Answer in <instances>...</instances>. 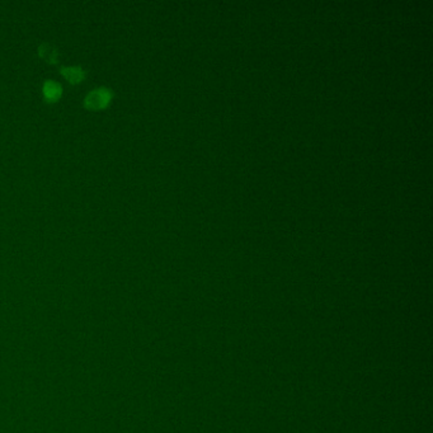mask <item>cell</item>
<instances>
[{
  "label": "cell",
  "mask_w": 433,
  "mask_h": 433,
  "mask_svg": "<svg viewBox=\"0 0 433 433\" xmlns=\"http://www.w3.org/2000/svg\"><path fill=\"white\" fill-rule=\"evenodd\" d=\"M112 97H114V93L111 89L107 87H99V88L93 89L92 92H89L88 95H85L84 106L85 109H93V111L106 109L112 99Z\"/></svg>",
  "instance_id": "cell-1"
},
{
  "label": "cell",
  "mask_w": 433,
  "mask_h": 433,
  "mask_svg": "<svg viewBox=\"0 0 433 433\" xmlns=\"http://www.w3.org/2000/svg\"><path fill=\"white\" fill-rule=\"evenodd\" d=\"M42 90H43L45 98L50 102L57 101L62 95V88H61L60 84L54 81H45Z\"/></svg>",
  "instance_id": "cell-2"
},
{
  "label": "cell",
  "mask_w": 433,
  "mask_h": 433,
  "mask_svg": "<svg viewBox=\"0 0 433 433\" xmlns=\"http://www.w3.org/2000/svg\"><path fill=\"white\" fill-rule=\"evenodd\" d=\"M61 74L64 75L70 83H81L85 78V71L81 67H64L61 68Z\"/></svg>",
  "instance_id": "cell-3"
},
{
  "label": "cell",
  "mask_w": 433,
  "mask_h": 433,
  "mask_svg": "<svg viewBox=\"0 0 433 433\" xmlns=\"http://www.w3.org/2000/svg\"><path fill=\"white\" fill-rule=\"evenodd\" d=\"M39 54H40L41 57L43 60L51 62V64L56 62L57 57H59V53H57L56 48H55L54 45L48 43V42L41 43L40 46H39Z\"/></svg>",
  "instance_id": "cell-4"
}]
</instances>
